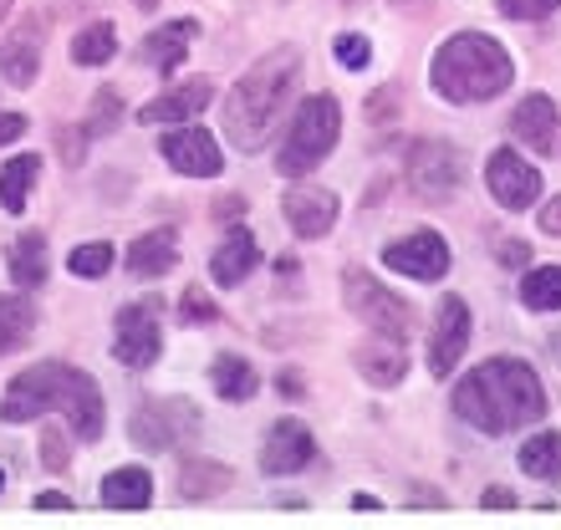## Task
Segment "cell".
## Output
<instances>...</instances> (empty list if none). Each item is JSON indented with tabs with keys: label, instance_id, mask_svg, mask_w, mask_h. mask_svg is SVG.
Here are the masks:
<instances>
[{
	"label": "cell",
	"instance_id": "cell-17",
	"mask_svg": "<svg viewBox=\"0 0 561 530\" xmlns=\"http://www.w3.org/2000/svg\"><path fill=\"white\" fill-rule=\"evenodd\" d=\"M311 459H317V439H311L296 418L271 424L266 443H261V470L266 474H296V470H307Z\"/></svg>",
	"mask_w": 561,
	"mask_h": 530
},
{
	"label": "cell",
	"instance_id": "cell-9",
	"mask_svg": "<svg viewBox=\"0 0 561 530\" xmlns=\"http://www.w3.org/2000/svg\"><path fill=\"white\" fill-rule=\"evenodd\" d=\"M159 311H153V301H134V307L118 311V326H113V357H118L123 368H153L159 362Z\"/></svg>",
	"mask_w": 561,
	"mask_h": 530
},
{
	"label": "cell",
	"instance_id": "cell-20",
	"mask_svg": "<svg viewBox=\"0 0 561 530\" xmlns=\"http://www.w3.org/2000/svg\"><path fill=\"white\" fill-rule=\"evenodd\" d=\"M255 265H261V245H255V235L251 230H230L225 245L215 251V261H209V276H215V286H240Z\"/></svg>",
	"mask_w": 561,
	"mask_h": 530
},
{
	"label": "cell",
	"instance_id": "cell-7",
	"mask_svg": "<svg viewBox=\"0 0 561 530\" xmlns=\"http://www.w3.org/2000/svg\"><path fill=\"white\" fill-rule=\"evenodd\" d=\"M342 301H347L357 322H368L373 332H388V337H409V326H414L409 301L388 291L383 280H373L368 270H347L342 276Z\"/></svg>",
	"mask_w": 561,
	"mask_h": 530
},
{
	"label": "cell",
	"instance_id": "cell-36",
	"mask_svg": "<svg viewBox=\"0 0 561 530\" xmlns=\"http://www.w3.org/2000/svg\"><path fill=\"white\" fill-rule=\"evenodd\" d=\"M557 5L561 0H501V15H511V21H547Z\"/></svg>",
	"mask_w": 561,
	"mask_h": 530
},
{
	"label": "cell",
	"instance_id": "cell-13",
	"mask_svg": "<svg viewBox=\"0 0 561 530\" xmlns=\"http://www.w3.org/2000/svg\"><path fill=\"white\" fill-rule=\"evenodd\" d=\"M470 347V307L459 296H444L439 311H434V337H428V368L439 372H455L459 357Z\"/></svg>",
	"mask_w": 561,
	"mask_h": 530
},
{
	"label": "cell",
	"instance_id": "cell-5",
	"mask_svg": "<svg viewBox=\"0 0 561 530\" xmlns=\"http://www.w3.org/2000/svg\"><path fill=\"white\" fill-rule=\"evenodd\" d=\"M337 132H342V107L337 97H327V92H317V97H307V103L296 107L291 128H286V138H280V153H276V169L286 178H301L311 174L317 163L337 148Z\"/></svg>",
	"mask_w": 561,
	"mask_h": 530
},
{
	"label": "cell",
	"instance_id": "cell-33",
	"mask_svg": "<svg viewBox=\"0 0 561 530\" xmlns=\"http://www.w3.org/2000/svg\"><path fill=\"white\" fill-rule=\"evenodd\" d=\"M118 118H123L118 92H113V88H103V92H98V97H92V118L82 123V128H88L92 138H103V132H113V128H118Z\"/></svg>",
	"mask_w": 561,
	"mask_h": 530
},
{
	"label": "cell",
	"instance_id": "cell-39",
	"mask_svg": "<svg viewBox=\"0 0 561 530\" xmlns=\"http://www.w3.org/2000/svg\"><path fill=\"white\" fill-rule=\"evenodd\" d=\"M21 132H26V118H21V113H5V107H0V143H15Z\"/></svg>",
	"mask_w": 561,
	"mask_h": 530
},
{
	"label": "cell",
	"instance_id": "cell-16",
	"mask_svg": "<svg viewBox=\"0 0 561 530\" xmlns=\"http://www.w3.org/2000/svg\"><path fill=\"white\" fill-rule=\"evenodd\" d=\"M363 383L373 388H399L403 372H409V337H388V332H373L363 347L353 353Z\"/></svg>",
	"mask_w": 561,
	"mask_h": 530
},
{
	"label": "cell",
	"instance_id": "cell-30",
	"mask_svg": "<svg viewBox=\"0 0 561 530\" xmlns=\"http://www.w3.org/2000/svg\"><path fill=\"white\" fill-rule=\"evenodd\" d=\"M520 301L531 311H561V265H536V270H526Z\"/></svg>",
	"mask_w": 561,
	"mask_h": 530
},
{
	"label": "cell",
	"instance_id": "cell-2",
	"mask_svg": "<svg viewBox=\"0 0 561 530\" xmlns=\"http://www.w3.org/2000/svg\"><path fill=\"white\" fill-rule=\"evenodd\" d=\"M61 408L67 413V428H72L82 443L103 439V393L82 368H67V362H36L21 378H11L5 398H0V418L5 424H31L42 413Z\"/></svg>",
	"mask_w": 561,
	"mask_h": 530
},
{
	"label": "cell",
	"instance_id": "cell-10",
	"mask_svg": "<svg viewBox=\"0 0 561 530\" xmlns=\"http://www.w3.org/2000/svg\"><path fill=\"white\" fill-rule=\"evenodd\" d=\"M485 184L501 209H531L536 199H541V169H531L516 148H495V153H490Z\"/></svg>",
	"mask_w": 561,
	"mask_h": 530
},
{
	"label": "cell",
	"instance_id": "cell-19",
	"mask_svg": "<svg viewBox=\"0 0 561 530\" xmlns=\"http://www.w3.org/2000/svg\"><path fill=\"white\" fill-rule=\"evenodd\" d=\"M561 118H557V103H551L547 92H531L526 103L511 113V132H516L526 148L536 153H561Z\"/></svg>",
	"mask_w": 561,
	"mask_h": 530
},
{
	"label": "cell",
	"instance_id": "cell-41",
	"mask_svg": "<svg viewBox=\"0 0 561 530\" xmlns=\"http://www.w3.org/2000/svg\"><path fill=\"white\" fill-rule=\"evenodd\" d=\"M485 505H495V510H511V505H516V495H511L505 485H490L485 489Z\"/></svg>",
	"mask_w": 561,
	"mask_h": 530
},
{
	"label": "cell",
	"instance_id": "cell-18",
	"mask_svg": "<svg viewBox=\"0 0 561 530\" xmlns=\"http://www.w3.org/2000/svg\"><path fill=\"white\" fill-rule=\"evenodd\" d=\"M280 209H286V224H291L301 240H322L327 230L337 224V194L317 189V184H296Z\"/></svg>",
	"mask_w": 561,
	"mask_h": 530
},
{
	"label": "cell",
	"instance_id": "cell-46",
	"mask_svg": "<svg viewBox=\"0 0 561 530\" xmlns=\"http://www.w3.org/2000/svg\"><path fill=\"white\" fill-rule=\"evenodd\" d=\"M11 5H15V0H0V26H5V15H11Z\"/></svg>",
	"mask_w": 561,
	"mask_h": 530
},
{
	"label": "cell",
	"instance_id": "cell-21",
	"mask_svg": "<svg viewBox=\"0 0 561 530\" xmlns=\"http://www.w3.org/2000/svg\"><path fill=\"white\" fill-rule=\"evenodd\" d=\"M174 261H179L174 230H148V235H138L134 245H128V270H134L138 280H159L163 270H174Z\"/></svg>",
	"mask_w": 561,
	"mask_h": 530
},
{
	"label": "cell",
	"instance_id": "cell-22",
	"mask_svg": "<svg viewBox=\"0 0 561 530\" xmlns=\"http://www.w3.org/2000/svg\"><path fill=\"white\" fill-rule=\"evenodd\" d=\"M194 42H199V26H194V21H169V26H159L144 42V61L148 67H159V72H174L179 61L190 57Z\"/></svg>",
	"mask_w": 561,
	"mask_h": 530
},
{
	"label": "cell",
	"instance_id": "cell-15",
	"mask_svg": "<svg viewBox=\"0 0 561 530\" xmlns=\"http://www.w3.org/2000/svg\"><path fill=\"white\" fill-rule=\"evenodd\" d=\"M42 72V21L36 15H21L11 31H5V42H0V77L11 82V88H31Z\"/></svg>",
	"mask_w": 561,
	"mask_h": 530
},
{
	"label": "cell",
	"instance_id": "cell-48",
	"mask_svg": "<svg viewBox=\"0 0 561 530\" xmlns=\"http://www.w3.org/2000/svg\"><path fill=\"white\" fill-rule=\"evenodd\" d=\"M0 485H5V474H0Z\"/></svg>",
	"mask_w": 561,
	"mask_h": 530
},
{
	"label": "cell",
	"instance_id": "cell-37",
	"mask_svg": "<svg viewBox=\"0 0 561 530\" xmlns=\"http://www.w3.org/2000/svg\"><path fill=\"white\" fill-rule=\"evenodd\" d=\"M42 464L46 470H67V439L57 428H42Z\"/></svg>",
	"mask_w": 561,
	"mask_h": 530
},
{
	"label": "cell",
	"instance_id": "cell-32",
	"mask_svg": "<svg viewBox=\"0 0 561 530\" xmlns=\"http://www.w3.org/2000/svg\"><path fill=\"white\" fill-rule=\"evenodd\" d=\"M67 265H72V276H107V265H113V245L107 240H88V245H77L72 255H67Z\"/></svg>",
	"mask_w": 561,
	"mask_h": 530
},
{
	"label": "cell",
	"instance_id": "cell-42",
	"mask_svg": "<svg viewBox=\"0 0 561 530\" xmlns=\"http://www.w3.org/2000/svg\"><path fill=\"white\" fill-rule=\"evenodd\" d=\"M36 505H42V510H67V495H61V489H46V495H36Z\"/></svg>",
	"mask_w": 561,
	"mask_h": 530
},
{
	"label": "cell",
	"instance_id": "cell-14",
	"mask_svg": "<svg viewBox=\"0 0 561 530\" xmlns=\"http://www.w3.org/2000/svg\"><path fill=\"white\" fill-rule=\"evenodd\" d=\"M215 97V82L209 77H194V82H179V88L159 92L153 103L138 107V123L144 128H179V123H194Z\"/></svg>",
	"mask_w": 561,
	"mask_h": 530
},
{
	"label": "cell",
	"instance_id": "cell-28",
	"mask_svg": "<svg viewBox=\"0 0 561 530\" xmlns=\"http://www.w3.org/2000/svg\"><path fill=\"white\" fill-rule=\"evenodd\" d=\"M36 174H42V159H36V153H15V159L0 169V205H5V215H21V209H26V194H31V184H36Z\"/></svg>",
	"mask_w": 561,
	"mask_h": 530
},
{
	"label": "cell",
	"instance_id": "cell-45",
	"mask_svg": "<svg viewBox=\"0 0 561 530\" xmlns=\"http://www.w3.org/2000/svg\"><path fill=\"white\" fill-rule=\"evenodd\" d=\"M276 388H280L286 398H301V383H296V378H276Z\"/></svg>",
	"mask_w": 561,
	"mask_h": 530
},
{
	"label": "cell",
	"instance_id": "cell-43",
	"mask_svg": "<svg viewBox=\"0 0 561 530\" xmlns=\"http://www.w3.org/2000/svg\"><path fill=\"white\" fill-rule=\"evenodd\" d=\"M240 209H245V205H240V199H220V205H215V215H220V220H236Z\"/></svg>",
	"mask_w": 561,
	"mask_h": 530
},
{
	"label": "cell",
	"instance_id": "cell-24",
	"mask_svg": "<svg viewBox=\"0 0 561 530\" xmlns=\"http://www.w3.org/2000/svg\"><path fill=\"white\" fill-rule=\"evenodd\" d=\"M31 332H36V301L26 291H11L0 296V357L26 347Z\"/></svg>",
	"mask_w": 561,
	"mask_h": 530
},
{
	"label": "cell",
	"instance_id": "cell-34",
	"mask_svg": "<svg viewBox=\"0 0 561 530\" xmlns=\"http://www.w3.org/2000/svg\"><path fill=\"white\" fill-rule=\"evenodd\" d=\"M332 51H337V61L347 67V72H363L373 61V42L368 36H357V31H342L337 42H332Z\"/></svg>",
	"mask_w": 561,
	"mask_h": 530
},
{
	"label": "cell",
	"instance_id": "cell-44",
	"mask_svg": "<svg viewBox=\"0 0 561 530\" xmlns=\"http://www.w3.org/2000/svg\"><path fill=\"white\" fill-rule=\"evenodd\" d=\"M393 5H399V11H409V15H424L434 0H393Z\"/></svg>",
	"mask_w": 561,
	"mask_h": 530
},
{
	"label": "cell",
	"instance_id": "cell-35",
	"mask_svg": "<svg viewBox=\"0 0 561 530\" xmlns=\"http://www.w3.org/2000/svg\"><path fill=\"white\" fill-rule=\"evenodd\" d=\"M179 316H184V322H215V316H220V311H215V301H209L205 291H199V286H190V291H184V301H179Z\"/></svg>",
	"mask_w": 561,
	"mask_h": 530
},
{
	"label": "cell",
	"instance_id": "cell-47",
	"mask_svg": "<svg viewBox=\"0 0 561 530\" xmlns=\"http://www.w3.org/2000/svg\"><path fill=\"white\" fill-rule=\"evenodd\" d=\"M134 5H138V11H153V5H159V0H134Z\"/></svg>",
	"mask_w": 561,
	"mask_h": 530
},
{
	"label": "cell",
	"instance_id": "cell-4",
	"mask_svg": "<svg viewBox=\"0 0 561 530\" xmlns=\"http://www.w3.org/2000/svg\"><path fill=\"white\" fill-rule=\"evenodd\" d=\"M516 82V61L485 31H459L428 61V88L444 103H490Z\"/></svg>",
	"mask_w": 561,
	"mask_h": 530
},
{
	"label": "cell",
	"instance_id": "cell-26",
	"mask_svg": "<svg viewBox=\"0 0 561 530\" xmlns=\"http://www.w3.org/2000/svg\"><path fill=\"white\" fill-rule=\"evenodd\" d=\"M230 485H236V474L225 470V464H215V459H190V464L179 470V495H184V500H215V495H225Z\"/></svg>",
	"mask_w": 561,
	"mask_h": 530
},
{
	"label": "cell",
	"instance_id": "cell-8",
	"mask_svg": "<svg viewBox=\"0 0 561 530\" xmlns=\"http://www.w3.org/2000/svg\"><path fill=\"white\" fill-rule=\"evenodd\" d=\"M409 184H414L419 199L439 205L449 194H459L465 184V159H459L455 143H439V138H424V143L409 148Z\"/></svg>",
	"mask_w": 561,
	"mask_h": 530
},
{
	"label": "cell",
	"instance_id": "cell-29",
	"mask_svg": "<svg viewBox=\"0 0 561 530\" xmlns=\"http://www.w3.org/2000/svg\"><path fill=\"white\" fill-rule=\"evenodd\" d=\"M520 470L531 474V480H561V434L557 428L526 439V449H520Z\"/></svg>",
	"mask_w": 561,
	"mask_h": 530
},
{
	"label": "cell",
	"instance_id": "cell-1",
	"mask_svg": "<svg viewBox=\"0 0 561 530\" xmlns=\"http://www.w3.org/2000/svg\"><path fill=\"white\" fill-rule=\"evenodd\" d=\"M455 413L480 434H516L547 418V388L520 357H485L455 383Z\"/></svg>",
	"mask_w": 561,
	"mask_h": 530
},
{
	"label": "cell",
	"instance_id": "cell-40",
	"mask_svg": "<svg viewBox=\"0 0 561 530\" xmlns=\"http://www.w3.org/2000/svg\"><path fill=\"white\" fill-rule=\"evenodd\" d=\"M541 230H547V235H561V194L551 199L547 209H541Z\"/></svg>",
	"mask_w": 561,
	"mask_h": 530
},
{
	"label": "cell",
	"instance_id": "cell-3",
	"mask_svg": "<svg viewBox=\"0 0 561 530\" xmlns=\"http://www.w3.org/2000/svg\"><path fill=\"white\" fill-rule=\"evenodd\" d=\"M296 82H301V57L291 46H280L261 57L251 72L240 77V88L225 97V132L240 153H261L280 128V107L291 103Z\"/></svg>",
	"mask_w": 561,
	"mask_h": 530
},
{
	"label": "cell",
	"instance_id": "cell-25",
	"mask_svg": "<svg viewBox=\"0 0 561 530\" xmlns=\"http://www.w3.org/2000/svg\"><path fill=\"white\" fill-rule=\"evenodd\" d=\"M209 383H215V393H220L225 403H245V398H255L261 378H255V368L245 362V357L220 353L215 357V368H209Z\"/></svg>",
	"mask_w": 561,
	"mask_h": 530
},
{
	"label": "cell",
	"instance_id": "cell-27",
	"mask_svg": "<svg viewBox=\"0 0 561 530\" xmlns=\"http://www.w3.org/2000/svg\"><path fill=\"white\" fill-rule=\"evenodd\" d=\"M148 500H153V480H148V470H138V464L113 470L103 480V505H113V510H144Z\"/></svg>",
	"mask_w": 561,
	"mask_h": 530
},
{
	"label": "cell",
	"instance_id": "cell-6",
	"mask_svg": "<svg viewBox=\"0 0 561 530\" xmlns=\"http://www.w3.org/2000/svg\"><path fill=\"white\" fill-rule=\"evenodd\" d=\"M138 449L163 454V449H190L199 434V408L190 398H159V403H138L134 424H128Z\"/></svg>",
	"mask_w": 561,
	"mask_h": 530
},
{
	"label": "cell",
	"instance_id": "cell-12",
	"mask_svg": "<svg viewBox=\"0 0 561 530\" xmlns=\"http://www.w3.org/2000/svg\"><path fill=\"white\" fill-rule=\"evenodd\" d=\"M163 159H169V169H179V174L190 178H215L225 169L220 163V143L209 138V128H190V123H179L174 132H163L159 138Z\"/></svg>",
	"mask_w": 561,
	"mask_h": 530
},
{
	"label": "cell",
	"instance_id": "cell-11",
	"mask_svg": "<svg viewBox=\"0 0 561 530\" xmlns=\"http://www.w3.org/2000/svg\"><path fill=\"white\" fill-rule=\"evenodd\" d=\"M383 265L409 280H439L449 270V245L434 230H414V235H403V240H388Z\"/></svg>",
	"mask_w": 561,
	"mask_h": 530
},
{
	"label": "cell",
	"instance_id": "cell-38",
	"mask_svg": "<svg viewBox=\"0 0 561 530\" xmlns=\"http://www.w3.org/2000/svg\"><path fill=\"white\" fill-rule=\"evenodd\" d=\"M88 138H92L88 128H82V132H61V159H67V163H82V153H88Z\"/></svg>",
	"mask_w": 561,
	"mask_h": 530
},
{
	"label": "cell",
	"instance_id": "cell-31",
	"mask_svg": "<svg viewBox=\"0 0 561 530\" xmlns=\"http://www.w3.org/2000/svg\"><path fill=\"white\" fill-rule=\"evenodd\" d=\"M113 51H118V31L107 26V21H98V26L77 31L72 36V61L77 67H103V61H113Z\"/></svg>",
	"mask_w": 561,
	"mask_h": 530
},
{
	"label": "cell",
	"instance_id": "cell-23",
	"mask_svg": "<svg viewBox=\"0 0 561 530\" xmlns=\"http://www.w3.org/2000/svg\"><path fill=\"white\" fill-rule=\"evenodd\" d=\"M5 261H11V280L21 286V291H36V286H46V235H42V230L15 235Z\"/></svg>",
	"mask_w": 561,
	"mask_h": 530
}]
</instances>
